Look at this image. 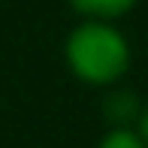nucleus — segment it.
Instances as JSON below:
<instances>
[{
	"mask_svg": "<svg viewBox=\"0 0 148 148\" xmlns=\"http://www.w3.org/2000/svg\"><path fill=\"white\" fill-rule=\"evenodd\" d=\"M100 112H103V121L109 124V130H118V127H136L139 112H142V100L136 97V91L127 88H112L100 103Z\"/></svg>",
	"mask_w": 148,
	"mask_h": 148,
	"instance_id": "f03ea898",
	"label": "nucleus"
},
{
	"mask_svg": "<svg viewBox=\"0 0 148 148\" xmlns=\"http://www.w3.org/2000/svg\"><path fill=\"white\" fill-rule=\"evenodd\" d=\"M70 9L76 15H82V21H109L115 24L118 18L130 15L136 9L139 0H66Z\"/></svg>",
	"mask_w": 148,
	"mask_h": 148,
	"instance_id": "7ed1b4c3",
	"label": "nucleus"
},
{
	"mask_svg": "<svg viewBox=\"0 0 148 148\" xmlns=\"http://www.w3.org/2000/svg\"><path fill=\"white\" fill-rule=\"evenodd\" d=\"M136 133L142 136V142L148 148V103H142V112H139V121H136Z\"/></svg>",
	"mask_w": 148,
	"mask_h": 148,
	"instance_id": "39448f33",
	"label": "nucleus"
},
{
	"mask_svg": "<svg viewBox=\"0 0 148 148\" xmlns=\"http://www.w3.org/2000/svg\"><path fill=\"white\" fill-rule=\"evenodd\" d=\"M66 70L91 88H112L130 70V42L109 21H79L64 42Z\"/></svg>",
	"mask_w": 148,
	"mask_h": 148,
	"instance_id": "f257e3e1",
	"label": "nucleus"
},
{
	"mask_svg": "<svg viewBox=\"0 0 148 148\" xmlns=\"http://www.w3.org/2000/svg\"><path fill=\"white\" fill-rule=\"evenodd\" d=\"M97 148H145V142L136 133V127H118V130L106 133L97 142Z\"/></svg>",
	"mask_w": 148,
	"mask_h": 148,
	"instance_id": "20e7f679",
	"label": "nucleus"
}]
</instances>
